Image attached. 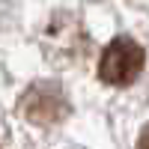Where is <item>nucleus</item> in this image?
<instances>
[{"label":"nucleus","instance_id":"obj_1","mask_svg":"<svg viewBox=\"0 0 149 149\" xmlns=\"http://www.w3.org/2000/svg\"><path fill=\"white\" fill-rule=\"evenodd\" d=\"M143 63H146L143 48L128 36H116L98 60V78L110 86H128L143 72Z\"/></svg>","mask_w":149,"mask_h":149},{"label":"nucleus","instance_id":"obj_2","mask_svg":"<svg viewBox=\"0 0 149 149\" xmlns=\"http://www.w3.org/2000/svg\"><path fill=\"white\" fill-rule=\"evenodd\" d=\"M21 110H24V116L30 122H42V125L57 122V119H63L69 113L66 98H63V93H60L54 84L30 86V90L24 93V98H21Z\"/></svg>","mask_w":149,"mask_h":149},{"label":"nucleus","instance_id":"obj_3","mask_svg":"<svg viewBox=\"0 0 149 149\" xmlns=\"http://www.w3.org/2000/svg\"><path fill=\"white\" fill-rule=\"evenodd\" d=\"M137 149H149V125L143 128V134H140V140H137Z\"/></svg>","mask_w":149,"mask_h":149}]
</instances>
